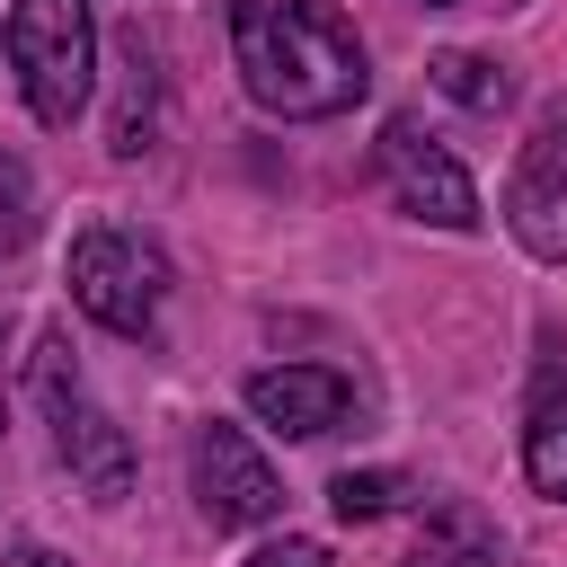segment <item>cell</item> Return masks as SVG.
Wrapping results in <instances>:
<instances>
[{
	"instance_id": "cell-1",
	"label": "cell",
	"mask_w": 567,
	"mask_h": 567,
	"mask_svg": "<svg viewBox=\"0 0 567 567\" xmlns=\"http://www.w3.org/2000/svg\"><path fill=\"white\" fill-rule=\"evenodd\" d=\"M230 53L239 80L266 115H346L372 89V62L354 44V27L337 18V0H230Z\"/></svg>"
},
{
	"instance_id": "cell-2",
	"label": "cell",
	"mask_w": 567,
	"mask_h": 567,
	"mask_svg": "<svg viewBox=\"0 0 567 567\" xmlns=\"http://www.w3.org/2000/svg\"><path fill=\"white\" fill-rule=\"evenodd\" d=\"M9 71L27 89L35 124H71L97 89V27L89 0H9Z\"/></svg>"
},
{
	"instance_id": "cell-3",
	"label": "cell",
	"mask_w": 567,
	"mask_h": 567,
	"mask_svg": "<svg viewBox=\"0 0 567 567\" xmlns=\"http://www.w3.org/2000/svg\"><path fill=\"white\" fill-rule=\"evenodd\" d=\"M27 390H35V408L53 416V452L71 461V478H80L97 505H115V496L133 487V443H124V425H115V416L80 390V372H71V337H62V328L35 346Z\"/></svg>"
},
{
	"instance_id": "cell-4",
	"label": "cell",
	"mask_w": 567,
	"mask_h": 567,
	"mask_svg": "<svg viewBox=\"0 0 567 567\" xmlns=\"http://www.w3.org/2000/svg\"><path fill=\"white\" fill-rule=\"evenodd\" d=\"M71 301L115 337H151L159 301H168V257L142 230H80L71 239Z\"/></svg>"
},
{
	"instance_id": "cell-5",
	"label": "cell",
	"mask_w": 567,
	"mask_h": 567,
	"mask_svg": "<svg viewBox=\"0 0 567 567\" xmlns=\"http://www.w3.org/2000/svg\"><path fill=\"white\" fill-rule=\"evenodd\" d=\"M372 159H381V186L399 195V213H416V221H434V230H478V186H470V168H461L416 115H390Z\"/></svg>"
},
{
	"instance_id": "cell-6",
	"label": "cell",
	"mask_w": 567,
	"mask_h": 567,
	"mask_svg": "<svg viewBox=\"0 0 567 567\" xmlns=\"http://www.w3.org/2000/svg\"><path fill=\"white\" fill-rule=\"evenodd\" d=\"M505 230L540 257V266H567V106H549L505 177Z\"/></svg>"
},
{
	"instance_id": "cell-7",
	"label": "cell",
	"mask_w": 567,
	"mask_h": 567,
	"mask_svg": "<svg viewBox=\"0 0 567 567\" xmlns=\"http://www.w3.org/2000/svg\"><path fill=\"white\" fill-rule=\"evenodd\" d=\"M284 505V487H275V470H266V452L239 434V425H204L195 434V514L213 523V532H248V523H266Z\"/></svg>"
},
{
	"instance_id": "cell-8",
	"label": "cell",
	"mask_w": 567,
	"mask_h": 567,
	"mask_svg": "<svg viewBox=\"0 0 567 567\" xmlns=\"http://www.w3.org/2000/svg\"><path fill=\"white\" fill-rule=\"evenodd\" d=\"M346 372H328V363H275V372H248V408H257V425H275V434H328V425H346Z\"/></svg>"
},
{
	"instance_id": "cell-9",
	"label": "cell",
	"mask_w": 567,
	"mask_h": 567,
	"mask_svg": "<svg viewBox=\"0 0 567 567\" xmlns=\"http://www.w3.org/2000/svg\"><path fill=\"white\" fill-rule=\"evenodd\" d=\"M408 567H505V540H496V523L478 514V505H434L425 523H416V549H408Z\"/></svg>"
},
{
	"instance_id": "cell-10",
	"label": "cell",
	"mask_w": 567,
	"mask_h": 567,
	"mask_svg": "<svg viewBox=\"0 0 567 567\" xmlns=\"http://www.w3.org/2000/svg\"><path fill=\"white\" fill-rule=\"evenodd\" d=\"M523 478H532L540 496H558V505H567V381H558V363L532 381V416H523Z\"/></svg>"
},
{
	"instance_id": "cell-11",
	"label": "cell",
	"mask_w": 567,
	"mask_h": 567,
	"mask_svg": "<svg viewBox=\"0 0 567 567\" xmlns=\"http://www.w3.org/2000/svg\"><path fill=\"white\" fill-rule=\"evenodd\" d=\"M434 89L461 97V106H478V115H496V106L514 97V80H505L496 62H478V53H434Z\"/></svg>"
},
{
	"instance_id": "cell-12",
	"label": "cell",
	"mask_w": 567,
	"mask_h": 567,
	"mask_svg": "<svg viewBox=\"0 0 567 567\" xmlns=\"http://www.w3.org/2000/svg\"><path fill=\"white\" fill-rule=\"evenodd\" d=\"M124 115H115V151L133 159V151H151V44H142V27H124Z\"/></svg>"
},
{
	"instance_id": "cell-13",
	"label": "cell",
	"mask_w": 567,
	"mask_h": 567,
	"mask_svg": "<svg viewBox=\"0 0 567 567\" xmlns=\"http://www.w3.org/2000/svg\"><path fill=\"white\" fill-rule=\"evenodd\" d=\"M399 496H408V487H399L390 470H337V478H328V505H337V523H381Z\"/></svg>"
},
{
	"instance_id": "cell-14",
	"label": "cell",
	"mask_w": 567,
	"mask_h": 567,
	"mask_svg": "<svg viewBox=\"0 0 567 567\" xmlns=\"http://www.w3.org/2000/svg\"><path fill=\"white\" fill-rule=\"evenodd\" d=\"M27 239H35V186H27V168L0 151V266H18Z\"/></svg>"
},
{
	"instance_id": "cell-15",
	"label": "cell",
	"mask_w": 567,
	"mask_h": 567,
	"mask_svg": "<svg viewBox=\"0 0 567 567\" xmlns=\"http://www.w3.org/2000/svg\"><path fill=\"white\" fill-rule=\"evenodd\" d=\"M248 567H328V549H319V540H301V532H284V540H257V549H248Z\"/></svg>"
},
{
	"instance_id": "cell-16",
	"label": "cell",
	"mask_w": 567,
	"mask_h": 567,
	"mask_svg": "<svg viewBox=\"0 0 567 567\" xmlns=\"http://www.w3.org/2000/svg\"><path fill=\"white\" fill-rule=\"evenodd\" d=\"M18 567H62V558H44V549H27V558H18Z\"/></svg>"
},
{
	"instance_id": "cell-17",
	"label": "cell",
	"mask_w": 567,
	"mask_h": 567,
	"mask_svg": "<svg viewBox=\"0 0 567 567\" xmlns=\"http://www.w3.org/2000/svg\"><path fill=\"white\" fill-rule=\"evenodd\" d=\"M425 9H452V0H425Z\"/></svg>"
}]
</instances>
